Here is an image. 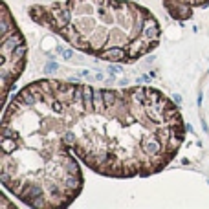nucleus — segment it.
<instances>
[{
	"label": "nucleus",
	"instance_id": "1",
	"mask_svg": "<svg viewBox=\"0 0 209 209\" xmlns=\"http://www.w3.org/2000/svg\"><path fill=\"white\" fill-rule=\"evenodd\" d=\"M185 138L178 106L150 86H79L66 141L101 176L136 178L165 169Z\"/></svg>",
	"mask_w": 209,
	"mask_h": 209
},
{
	"label": "nucleus",
	"instance_id": "2",
	"mask_svg": "<svg viewBox=\"0 0 209 209\" xmlns=\"http://www.w3.org/2000/svg\"><path fill=\"white\" fill-rule=\"evenodd\" d=\"M79 83L40 79L8 105L0 132L2 185L37 209L74 204L84 185L79 158L66 141Z\"/></svg>",
	"mask_w": 209,
	"mask_h": 209
},
{
	"label": "nucleus",
	"instance_id": "3",
	"mask_svg": "<svg viewBox=\"0 0 209 209\" xmlns=\"http://www.w3.org/2000/svg\"><path fill=\"white\" fill-rule=\"evenodd\" d=\"M30 17L75 50L110 62H134L161 39L156 17L130 0H64L33 6Z\"/></svg>",
	"mask_w": 209,
	"mask_h": 209
},
{
	"label": "nucleus",
	"instance_id": "4",
	"mask_svg": "<svg viewBox=\"0 0 209 209\" xmlns=\"http://www.w3.org/2000/svg\"><path fill=\"white\" fill-rule=\"evenodd\" d=\"M0 53H2V101L8 99L9 90L17 83V79L22 75L28 61V44L24 35L20 33L17 22L8 8V4H2V44H0Z\"/></svg>",
	"mask_w": 209,
	"mask_h": 209
},
{
	"label": "nucleus",
	"instance_id": "5",
	"mask_svg": "<svg viewBox=\"0 0 209 209\" xmlns=\"http://www.w3.org/2000/svg\"><path fill=\"white\" fill-rule=\"evenodd\" d=\"M209 4V0H163L167 13L174 20H189L195 9L204 8Z\"/></svg>",
	"mask_w": 209,
	"mask_h": 209
}]
</instances>
